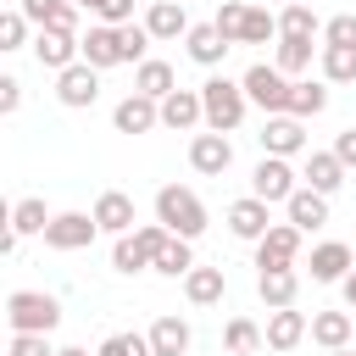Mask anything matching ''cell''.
I'll return each instance as SVG.
<instances>
[{
	"instance_id": "1f68e13d",
	"label": "cell",
	"mask_w": 356,
	"mask_h": 356,
	"mask_svg": "<svg viewBox=\"0 0 356 356\" xmlns=\"http://www.w3.org/2000/svg\"><path fill=\"white\" fill-rule=\"evenodd\" d=\"M323 106H328V83H312V78H300V83L289 89V117H300V122H306V117H317Z\"/></svg>"
},
{
	"instance_id": "ac0fdd59",
	"label": "cell",
	"mask_w": 356,
	"mask_h": 356,
	"mask_svg": "<svg viewBox=\"0 0 356 356\" xmlns=\"http://www.w3.org/2000/svg\"><path fill=\"white\" fill-rule=\"evenodd\" d=\"M256 295L267 300V312H273V306H295L300 273H295V267H261V273H256Z\"/></svg>"
},
{
	"instance_id": "e575fe53",
	"label": "cell",
	"mask_w": 356,
	"mask_h": 356,
	"mask_svg": "<svg viewBox=\"0 0 356 356\" xmlns=\"http://www.w3.org/2000/svg\"><path fill=\"white\" fill-rule=\"evenodd\" d=\"M111 267H117V273H145V267H156V261H150V250H145L134 234H117V245H111Z\"/></svg>"
},
{
	"instance_id": "8d00e7d4",
	"label": "cell",
	"mask_w": 356,
	"mask_h": 356,
	"mask_svg": "<svg viewBox=\"0 0 356 356\" xmlns=\"http://www.w3.org/2000/svg\"><path fill=\"white\" fill-rule=\"evenodd\" d=\"M267 39H278V17H273L267 6H250V11H245V39H239V44H267Z\"/></svg>"
},
{
	"instance_id": "ffe728a7",
	"label": "cell",
	"mask_w": 356,
	"mask_h": 356,
	"mask_svg": "<svg viewBox=\"0 0 356 356\" xmlns=\"http://www.w3.org/2000/svg\"><path fill=\"white\" fill-rule=\"evenodd\" d=\"M83 61H89V67H100V72H106V67H117V61H122V33H117L111 22L89 28V33H83Z\"/></svg>"
},
{
	"instance_id": "8992f818",
	"label": "cell",
	"mask_w": 356,
	"mask_h": 356,
	"mask_svg": "<svg viewBox=\"0 0 356 356\" xmlns=\"http://www.w3.org/2000/svg\"><path fill=\"white\" fill-rule=\"evenodd\" d=\"M95 234H100L95 211H56L44 228V245L50 250H83V245H95Z\"/></svg>"
},
{
	"instance_id": "bcb514c9",
	"label": "cell",
	"mask_w": 356,
	"mask_h": 356,
	"mask_svg": "<svg viewBox=\"0 0 356 356\" xmlns=\"http://www.w3.org/2000/svg\"><path fill=\"white\" fill-rule=\"evenodd\" d=\"M334 156H339L345 167H356V128H345V134H334Z\"/></svg>"
},
{
	"instance_id": "681fc988",
	"label": "cell",
	"mask_w": 356,
	"mask_h": 356,
	"mask_svg": "<svg viewBox=\"0 0 356 356\" xmlns=\"http://www.w3.org/2000/svg\"><path fill=\"white\" fill-rule=\"evenodd\" d=\"M328 356H356V350H350V345H339V350H328Z\"/></svg>"
},
{
	"instance_id": "2e32d148",
	"label": "cell",
	"mask_w": 356,
	"mask_h": 356,
	"mask_svg": "<svg viewBox=\"0 0 356 356\" xmlns=\"http://www.w3.org/2000/svg\"><path fill=\"white\" fill-rule=\"evenodd\" d=\"M267 228H273V217H267V200L261 195H245V200L228 206V234L234 239H261Z\"/></svg>"
},
{
	"instance_id": "7402d4cb",
	"label": "cell",
	"mask_w": 356,
	"mask_h": 356,
	"mask_svg": "<svg viewBox=\"0 0 356 356\" xmlns=\"http://www.w3.org/2000/svg\"><path fill=\"white\" fill-rule=\"evenodd\" d=\"M222 289H228L222 267H189V273H184V295H189V306H217Z\"/></svg>"
},
{
	"instance_id": "7dc6e473",
	"label": "cell",
	"mask_w": 356,
	"mask_h": 356,
	"mask_svg": "<svg viewBox=\"0 0 356 356\" xmlns=\"http://www.w3.org/2000/svg\"><path fill=\"white\" fill-rule=\"evenodd\" d=\"M339 295H345V306H350V312H356V267H350V273H345V284H339Z\"/></svg>"
},
{
	"instance_id": "c3c4849f",
	"label": "cell",
	"mask_w": 356,
	"mask_h": 356,
	"mask_svg": "<svg viewBox=\"0 0 356 356\" xmlns=\"http://www.w3.org/2000/svg\"><path fill=\"white\" fill-rule=\"evenodd\" d=\"M56 356H89V350H83V345H61Z\"/></svg>"
},
{
	"instance_id": "b9f144b4",
	"label": "cell",
	"mask_w": 356,
	"mask_h": 356,
	"mask_svg": "<svg viewBox=\"0 0 356 356\" xmlns=\"http://www.w3.org/2000/svg\"><path fill=\"white\" fill-rule=\"evenodd\" d=\"M323 39H328V44H356V17H350V11L328 17V22H323Z\"/></svg>"
},
{
	"instance_id": "ba28073f",
	"label": "cell",
	"mask_w": 356,
	"mask_h": 356,
	"mask_svg": "<svg viewBox=\"0 0 356 356\" xmlns=\"http://www.w3.org/2000/svg\"><path fill=\"white\" fill-rule=\"evenodd\" d=\"M300 184H295V172H289V156H261L256 161V172H250V195H261L267 206L273 200H289Z\"/></svg>"
},
{
	"instance_id": "7c38bea8",
	"label": "cell",
	"mask_w": 356,
	"mask_h": 356,
	"mask_svg": "<svg viewBox=\"0 0 356 356\" xmlns=\"http://www.w3.org/2000/svg\"><path fill=\"white\" fill-rule=\"evenodd\" d=\"M111 122H117V134H150V128H161V100H150V95L134 89L128 100H117Z\"/></svg>"
},
{
	"instance_id": "6da1fadb",
	"label": "cell",
	"mask_w": 356,
	"mask_h": 356,
	"mask_svg": "<svg viewBox=\"0 0 356 356\" xmlns=\"http://www.w3.org/2000/svg\"><path fill=\"white\" fill-rule=\"evenodd\" d=\"M200 106H206V128H217V134H234L239 122H245V106H250V95H245V83H234V78H206L200 83Z\"/></svg>"
},
{
	"instance_id": "5b68a950",
	"label": "cell",
	"mask_w": 356,
	"mask_h": 356,
	"mask_svg": "<svg viewBox=\"0 0 356 356\" xmlns=\"http://www.w3.org/2000/svg\"><path fill=\"white\" fill-rule=\"evenodd\" d=\"M56 100H61V106H72V111L95 106V100H100V67H89V61L61 67V72H56Z\"/></svg>"
},
{
	"instance_id": "d6986e66",
	"label": "cell",
	"mask_w": 356,
	"mask_h": 356,
	"mask_svg": "<svg viewBox=\"0 0 356 356\" xmlns=\"http://www.w3.org/2000/svg\"><path fill=\"white\" fill-rule=\"evenodd\" d=\"M33 28H67V33H78V6L72 0H22L17 6Z\"/></svg>"
},
{
	"instance_id": "f907efd6",
	"label": "cell",
	"mask_w": 356,
	"mask_h": 356,
	"mask_svg": "<svg viewBox=\"0 0 356 356\" xmlns=\"http://www.w3.org/2000/svg\"><path fill=\"white\" fill-rule=\"evenodd\" d=\"M72 6H89V11H95V0H72Z\"/></svg>"
},
{
	"instance_id": "d590c367",
	"label": "cell",
	"mask_w": 356,
	"mask_h": 356,
	"mask_svg": "<svg viewBox=\"0 0 356 356\" xmlns=\"http://www.w3.org/2000/svg\"><path fill=\"white\" fill-rule=\"evenodd\" d=\"M278 33H295V39H312V33H323V22H317V11L300 0V6H284L278 11Z\"/></svg>"
},
{
	"instance_id": "816d5d0a",
	"label": "cell",
	"mask_w": 356,
	"mask_h": 356,
	"mask_svg": "<svg viewBox=\"0 0 356 356\" xmlns=\"http://www.w3.org/2000/svg\"><path fill=\"white\" fill-rule=\"evenodd\" d=\"M284 6H300V0H284Z\"/></svg>"
},
{
	"instance_id": "60d3db41",
	"label": "cell",
	"mask_w": 356,
	"mask_h": 356,
	"mask_svg": "<svg viewBox=\"0 0 356 356\" xmlns=\"http://www.w3.org/2000/svg\"><path fill=\"white\" fill-rule=\"evenodd\" d=\"M28 44V17L22 11H6L0 17V50H22Z\"/></svg>"
},
{
	"instance_id": "52a82bcc",
	"label": "cell",
	"mask_w": 356,
	"mask_h": 356,
	"mask_svg": "<svg viewBox=\"0 0 356 356\" xmlns=\"http://www.w3.org/2000/svg\"><path fill=\"white\" fill-rule=\"evenodd\" d=\"M33 56H39V67L61 72V67L83 61V39L67 33V28H39V33H33Z\"/></svg>"
},
{
	"instance_id": "44dd1931",
	"label": "cell",
	"mask_w": 356,
	"mask_h": 356,
	"mask_svg": "<svg viewBox=\"0 0 356 356\" xmlns=\"http://www.w3.org/2000/svg\"><path fill=\"white\" fill-rule=\"evenodd\" d=\"M95 222H100V234H128L139 217H134V200H128L122 189H106V195L95 200Z\"/></svg>"
},
{
	"instance_id": "d4e9b609",
	"label": "cell",
	"mask_w": 356,
	"mask_h": 356,
	"mask_svg": "<svg viewBox=\"0 0 356 356\" xmlns=\"http://www.w3.org/2000/svg\"><path fill=\"white\" fill-rule=\"evenodd\" d=\"M300 178H306L312 189H323V195H334V189L345 184V161H339L334 150H312V156H306V172H300Z\"/></svg>"
},
{
	"instance_id": "ee69618b",
	"label": "cell",
	"mask_w": 356,
	"mask_h": 356,
	"mask_svg": "<svg viewBox=\"0 0 356 356\" xmlns=\"http://www.w3.org/2000/svg\"><path fill=\"white\" fill-rule=\"evenodd\" d=\"M11 356H56L44 334H11Z\"/></svg>"
},
{
	"instance_id": "ab89813d",
	"label": "cell",
	"mask_w": 356,
	"mask_h": 356,
	"mask_svg": "<svg viewBox=\"0 0 356 356\" xmlns=\"http://www.w3.org/2000/svg\"><path fill=\"white\" fill-rule=\"evenodd\" d=\"M95 356H156V350H150V334H111Z\"/></svg>"
},
{
	"instance_id": "d6a6232c",
	"label": "cell",
	"mask_w": 356,
	"mask_h": 356,
	"mask_svg": "<svg viewBox=\"0 0 356 356\" xmlns=\"http://www.w3.org/2000/svg\"><path fill=\"white\" fill-rule=\"evenodd\" d=\"M222 345H228L234 356H250V350H261V345H267V334H261L250 317H228V328H222Z\"/></svg>"
},
{
	"instance_id": "74e56055",
	"label": "cell",
	"mask_w": 356,
	"mask_h": 356,
	"mask_svg": "<svg viewBox=\"0 0 356 356\" xmlns=\"http://www.w3.org/2000/svg\"><path fill=\"white\" fill-rule=\"evenodd\" d=\"M245 11H250V6H239V0H222V6H217V17H211V22H217V33H222L228 44H239V39H245Z\"/></svg>"
},
{
	"instance_id": "8fae6325",
	"label": "cell",
	"mask_w": 356,
	"mask_h": 356,
	"mask_svg": "<svg viewBox=\"0 0 356 356\" xmlns=\"http://www.w3.org/2000/svg\"><path fill=\"white\" fill-rule=\"evenodd\" d=\"M295 256H300V228L295 222H273L256 239V267H295Z\"/></svg>"
},
{
	"instance_id": "e0dca14e",
	"label": "cell",
	"mask_w": 356,
	"mask_h": 356,
	"mask_svg": "<svg viewBox=\"0 0 356 356\" xmlns=\"http://www.w3.org/2000/svg\"><path fill=\"white\" fill-rule=\"evenodd\" d=\"M350 267H356L350 261V245H339V239H323L312 250V284H345Z\"/></svg>"
},
{
	"instance_id": "4fadbf2b",
	"label": "cell",
	"mask_w": 356,
	"mask_h": 356,
	"mask_svg": "<svg viewBox=\"0 0 356 356\" xmlns=\"http://www.w3.org/2000/svg\"><path fill=\"white\" fill-rule=\"evenodd\" d=\"M261 334H267V350H295V345L312 334V323H306V312H295V306H273Z\"/></svg>"
},
{
	"instance_id": "4dcf8cb0",
	"label": "cell",
	"mask_w": 356,
	"mask_h": 356,
	"mask_svg": "<svg viewBox=\"0 0 356 356\" xmlns=\"http://www.w3.org/2000/svg\"><path fill=\"white\" fill-rule=\"evenodd\" d=\"M323 83H356V44H323Z\"/></svg>"
},
{
	"instance_id": "f1b7e54d",
	"label": "cell",
	"mask_w": 356,
	"mask_h": 356,
	"mask_svg": "<svg viewBox=\"0 0 356 356\" xmlns=\"http://www.w3.org/2000/svg\"><path fill=\"white\" fill-rule=\"evenodd\" d=\"M273 67H278L284 78H300V72L312 67V39H295V33H278V56H273Z\"/></svg>"
},
{
	"instance_id": "9c48e42d",
	"label": "cell",
	"mask_w": 356,
	"mask_h": 356,
	"mask_svg": "<svg viewBox=\"0 0 356 356\" xmlns=\"http://www.w3.org/2000/svg\"><path fill=\"white\" fill-rule=\"evenodd\" d=\"M256 139H261V156H300V150H306V128H300V117H289V111L267 117Z\"/></svg>"
},
{
	"instance_id": "f6af8a7d",
	"label": "cell",
	"mask_w": 356,
	"mask_h": 356,
	"mask_svg": "<svg viewBox=\"0 0 356 356\" xmlns=\"http://www.w3.org/2000/svg\"><path fill=\"white\" fill-rule=\"evenodd\" d=\"M17 106H22V83L17 78H0V117H11Z\"/></svg>"
},
{
	"instance_id": "83f0119b",
	"label": "cell",
	"mask_w": 356,
	"mask_h": 356,
	"mask_svg": "<svg viewBox=\"0 0 356 356\" xmlns=\"http://www.w3.org/2000/svg\"><path fill=\"white\" fill-rule=\"evenodd\" d=\"M312 339H317L323 350L350 345V312H312Z\"/></svg>"
},
{
	"instance_id": "5bb4252c",
	"label": "cell",
	"mask_w": 356,
	"mask_h": 356,
	"mask_svg": "<svg viewBox=\"0 0 356 356\" xmlns=\"http://www.w3.org/2000/svg\"><path fill=\"white\" fill-rule=\"evenodd\" d=\"M195 122H206L200 89H172V95L161 100V128H172V134H189Z\"/></svg>"
},
{
	"instance_id": "30bf717a",
	"label": "cell",
	"mask_w": 356,
	"mask_h": 356,
	"mask_svg": "<svg viewBox=\"0 0 356 356\" xmlns=\"http://www.w3.org/2000/svg\"><path fill=\"white\" fill-rule=\"evenodd\" d=\"M189 167L195 172H206V178H222L228 167H234V145H228V134H195L189 139Z\"/></svg>"
},
{
	"instance_id": "4316f807",
	"label": "cell",
	"mask_w": 356,
	"mask_h": 356,
	"mask_svg": "<svg viewBox=\"0 0 356 356\" xmlns=\"http://www.w3.org/2000/svg\"><path fill=\"white\" fill-rule=\"evenodd\" d=\"M150 350L156 356H184L189 350V323L184 317H156L150 323Z\"/></svg>"
},
{
	"instance_id": "484cf974",
	"label": "cell",
	"mask_w": 356,
	"mask_h": 356,
	"mask_svg": "<svg viewBox=\"0 0 356 356\" xmlns=\"http://www.w3.org/2000/svg\"><path fill=\"white\" fill-rule=\"evenodd\" d=\"M134 89H139V95H150V100H167V95L178 89V78H172V67H167V61H156V56H150V61H139V67H134Z\"/></svg>"
},
{
	"instance_id": "277c9868",
	"label": "cell",
	"mask_w": 356,
	"mask_h": 356,
	"mask_svg": "<svg viewBox=\"0 0 356 356\" xmlns=\"http://www.w3.org/2000/svg\"><path fill=\"white\" fill-rule=\"evenodd\" d=\"M239 83H245V95H250V106H261L267 117H278V111H289V89H295V83H289V78H284L278 67H267V61H256V67H250V72H245Z\"/></svg>"
},
{
	"instance_id": "836d02e7",
	"label": "cell",
	"mask_w": 356,
	"mask_h": 356,
	"mask_svg": "<svg viewBox=\"0 0 356 356\" xmlns=\"http://www.w3.org/2000/svg\"><path fill=\"white\" fill-rule=\"evenodd\" d=\"M11 228H17V234H44V228H50L44 200H39V195H22V200L11 206Z\"/></svg>"
},
{
	"instance_id": "7a4b0ae2",
	"label": "cell",
	"mask_w": 356,
	"mask_h": 356,
	"mask_svg": "<svg viewBox=\"0 0 356 356\" xmlns=\"http://www.w3.org/2000/svg\"><path fill=\"white\" fill-rule=\"evenodd\" d=\"M156 222H167V228L184 234V239H200V234H206V206H200L195 189L161 184V189H156Z\"/></svg>"
},
{
	"instance_id": "9a60e30c",
	"label": "cell",
	"mask_w": 356,
	"mask_h": 356,
	"mask_svg": "<svg viewBox=\"0 0 356 356\" xmlns=\"http://www.w3.org/2000/svg\"><path fill=\"white\" fill-rule=\"evenodd\" d=\"M284 211H289V222H295L300 234H312V228H323V222H328V195H323V189H312V184H300V189L284 200Z\"/></svg>"
},
{
	"instance_id": "cb8c5ba5",
	"label": "cell",
	"mask_w": 356,
	"mask_h": 356,
	"mask_svg": "<svg viewBox=\"0 0 356 356\" xmlns=\"http://www.w3.org/2000/svg\"><path fill=\"white\" fill-rule=\"evenodd\" d=\"M184 44H189V56H195L200 67H217V61L234 50V44L217 33V22H200V28H189V33H184Z\"/></svg>"
},
{
	"instance_id": "7bdbcfd3",
	"label": "cell",
	"mask_w": 356,
	"mask_h": 356,
	"mask_svg": "<svg viewBox=\"0 0 356 356\" xmlns=\"http://www.w3.org/2000/svg\"><path fill=\"white\" fill-rule=\"evenodd\" d=\"M95 17L111 22V28H122V22H134V0H95Z\"/></svg>"
},
{
	"instance_id": "f546056e",
	"label": "cell",
	"mask_w": 356,
	"mask_h": 356,
	"mask_svg": "<svg viewBox=\"0 0 356 356\" xmlns=\"http://www.w3.org/2000/svg\"><path fill=\"white\" fill-rule=\"evenodd\" d=\"M189 245H195V239L172 234V239H167V245L156 250V273H161V278H184V273L195 267V250H189Z\"/></svg>"
},
{
	"instance_id": "3957f363",
	"label": "cell",
	"mask_w": 356,
	"mask_h": 356,
	"mask_svg": "<svg viewBox=\"0 0 356 356\" xmlns=\"http://www.w3.org/2000/svg\"><path fill=\"white\" fill-rule=\"evenodd\" d=\"M6 323L11 334H50L61 323V300L44 289H11L6 295Z\"/></svg>"
},
{
	"instance_id": "603a6c76",
	"label": "cell",
	"mask_w": 356,
	"mask_h": 356,
	"mask_svg": "<svg viewBox=\"0 0 356 356\" xmlns=\"http://www.w3.org/2000/svg\"><path fill=\"white\" fill-rule=\"evenodd\" d=\"M145 28H150L156 39H178V33H189L184 0H150V11H145Z\"/></svg>"
},
{
	"instance_id": "f35d334b",
	"label": "cell",
	"mask_w": 356,
	"mask_h": 356,
	"mask_svg": "<svg viewBox=\"0 0 356 356\" xmlns=\"http://www.w3.org/2000/svg\"><path fill=\"white\" fill-rule=\"evenodd\" d=\"M117 33H122V61H134V67H139V61H150L145 50H150V39H156V33H150L145 22H122Z\"/></svg>"
}]
</instances>
